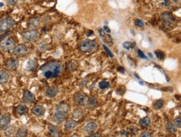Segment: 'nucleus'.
I'll list each match as a JSON object with an SVG mask.
<instances>
[{"label":"nucleus","mask_w":181,"mask_h":137,"mask_svg":"<svg viewBox=\"0 0 181 137\" xmlns=\"http://www.w3.org/2000/svg\"><path fill=\"white\" fill-rule=\"evenodd\" d=\"M61 64L56 61L49 62V63H47L46 64H44L41 67V71L43 73V75L46 79H51V78L58 77L61 73Z\"/></svg>","instance_id":"obj_1"},{"label":"nucleus","mask_w":181,"mask_h":137,"mask_svg":"<svg viewBox=\"0 0 181 137\" xmlns=\"http://www.w3.org/2000/svg\"><path fill=\"white\" fill-rule=\"evenodd\" d=\"M68 111H69V107L65 103L61 102V104H59L56 107V113L54 115V121L57 124L63 122L67 117Z\"/></svg>","instance_id":"obj_2"},{"label":"nucleus","mask_w":181,"mask_h":137,"mask_svg":"<svg viewBox=\"0 0 181 137\" xmlns=\"http://www.w3.org/2000/svg\"><path fill=\"white\" fill-rule=\"evenodd\" d=\"M79 48L82 53L88 54V53H92L96 50L97 44L94 40H86L81 43Z\"/></svg>","instance_id":"obj_3"},{"label":"nucleus","mask_w":181,"mask_h":137,"mask_svg":"<svg viewBox=\"0 0 181 137\" xmlns=\"http://www.w3.org/2000/svg\"><path fill=\"white\" fill-rule=\"evenodd\" d=\"M40 34L36 30V29H29L27 31L22 34V37H23V41H25L27 43H35V41H37L39 38Z\"/></svg>","instance_id":"obj_4"},{"label":"nucleus","mask_w":181,"mask_h":137,"mask_svg":"<svg viewBox=\"0 0 181 137\" xmlns=\"http://www.w3.org/2000/svg\"><path fill=\"white\" fill-rule=\"evenodd\" d=\"M0 48L4 52H10L15 48V41L11 37L4 38L0 42Z\"/></svg>","instance_id":"obj_5"},{"label":"nucleus","mask_w":181,"mask_h":137,"mask_svg":"<svg viewBox=\"0 0 181 137\" xmlns=\"http://www.w3.org/2000/svg\"><path fill=\"white\" fill-rule=\"evenodd\" d=\"M15 25V21L12 18H5L0 20V33H4L12 29Z\"/></svg>","instance_id":"obj_6"},{"label":"nucleus","mask_w":181,"mask_h":137,"mask_svg":"<svg viewBox=\"0 0 181 137\" xmlns=\"http://www.w3.org/2000/svg\"><path fill=\"white\" fill-rule=\"evenodd\" d=\"M28 51H29L28 47L25 44H21L17 45V46H15V48L13 50V54L15 56H17V57H22V56L25 55L28 53Z\"/></svg>","instance_id":"obj_7"},{"label":"nucleus","mask_w":181,"mask_h":137,"mask_svg":"<svg viewBox=\"0 0 181 137\" xmlns=\"http://www.w3.org/2000/svg\"><path fill=\"white\" fill-rule=\"evenodd\" d=\"M23 102L25 104H33L35 101V95L29 91H24L23 94Z\"/></svg>","instance_id":"obj_8"},{"label":"nucleus","mask_w":181,"mask_h":137,"mask_svg":"<svg viewBox=\"0 0 181 137\" xmlns=\"http://www.w3.org/2000/svg\"><path fill=\"white\" fill-rule=\"evenodd\" d=\"M98 31H99L100 36L102 37V40L104 41L106 44H108L109 46H112L113 45V39L112 38L111 36L108 34H107L103 29H100Z\"/></svg>","instance_id":"obj_9"},{"label":"nucleus","mask_w":181,"mask_h":137,"mask_svg":"<svg viewBox=\"0 0 181 137\" xmlns=\"http://www.w3.org/2000/svg\"><path fill=\"white\" fill-rule=\"evenodd\" d=\"M19 62L17 58H9V60L6 62V67L9 70H16L19 68Z\"/></svg>","instance_id":"obj_10"},{"label":"nucleus","mask_w":181,"mask_h":137,"mask_svg":"<svg viewBox=\"0 0 181 137\" xmlns=\"http://www.w3.org/2000/svg\"><path fill=\"white\" fill-rule=\"evenodd\" d=\"M11 122V118L9 115H1L0 116V130H5L8 126H9V124Z\"/></svg>","instance_id":"obj_11"},{"label":"nucleus","mask_w":181,"mask_h":137,"mask_svg":"<svg viewBox=\"0 0 181 137\" xmlns=\"http://www.w3.org/2000/svg\"><path fill=\"white\" fill-rule=\"evenodd\" d=\"M59 93V89L56 86H50L45 91V96L49 97V98H54Z\"/></svg>","instance_id":"obj_12"},{"label":"nucleus","mask_w":181,"mask_h":137,"mask_svg":"<svg viewBox=\"0 0 181 137\" xmlns=\"http://www.w3.org/2000/svg\"><path fill=\"white\" fill-rule=\"evenodd\" d=\"M74 101L77 105H84L86 102V95L82 93H76L74 96Z\"/></svg>","instance_id":"obj_13"},{"label":"nucleus","mask_w":181,"mask_h":137,"mask_svg":"<svg viewBox=\"0 0 181 137\" xmlns=\"http://www.w3.org/2000/svg\"><path fill=\"white\" fill-rule=\"evenodd\" d=\"M97 128V125L96 123L95 122H88L87 124H86L85 126H84V131L86 133V134L90 135V133H92L93 131H95Z\"/></svg>","instance_id":"obj_14"},{"label":"nucleus","mask_w":181,"mask_h":137,"mask_svg":"<svg viewBox=\"0 0 181 137\" xmlns=\"http://www.w3.org/2000/svg\"><path fill=\"white\" fill-rule=\"evenodd\" d=\"M37 66H38V63L36 61V59L31 58V59H29V61L27 62L24 68L28 71H33V70H35L37 68Z\"/></svg>","instance_id":"obj_15"},{"label":"nucleus","mask_w":181,"mask_h":137,"mask_svg":"<svg viewBox=\"0 0 181 137\" xmlns=\"http://www.w3.org/2000/svg\"><path fill=\"white\" fill-rule=\"evenodd\" d=\"M161 20L164 24H170V23H172L175 21V18L172 15L169 14V13H165L164 14L161 15Z\"/></svg>","instance_id":"obj_16"},{"label":"nucleus","mask_w":181,"mask_h":137,"mask_svg":"<svg viewBox=\"0 0 181 137\" xmlns=\"http://www.w3.org/2000/svg\"><path fill=\"white\" fill-rule=\"evenodd\" d=\"M44 112H45L44 108L40 105H35L32 110V113L36 116H42L44 114Z\"/></svg>","instance_id":"obj_17"},{"label":"nucleus","mask_w":181,"mask_h":137,"mask_svg":"<svg viewBox=\"0 0 181 137\" xmlns=\"http://www.w3.org/2000/svg\"><path fill=\"white\" fill-rule=\"evenodd\" d=\"M9 78H10V76L7 71L0 70V84L1 85L6 84L9 80Z\"/></svg>","instance_id":"obj_18"},{"label":"nucleus","mask_w":181,"mask_h":137,"mask_svg":"<svg viewBox=\"0 0 181 137\" xmlns=\"http://www.w3.org/2000/svg\"><path fill=\"white\" fill-rule=\"evenodd\" d=\"M29 111V109L27 107L26 105H18L16 109H15V112L18 115H25Z\"/></svg>","instance_id":"obj_19"},{"label":"nucleus","mask_w":181,"mask_h":137,"mask_svg":"<svg viewBox=\"0 0 181 137\" xmlns=\"http://www.w3.org/2000/svg\"><path fill=\"white\" fill-rule=\"evenodd\" d=\"M77 127V122L75 120H67L65 124V131H72Z\"/></svg>","instance_id":"obj_20"},{"label":"nucleus","mask_w":181,"mask_h":137,"mask_svg":"<svg viewBox=\"0 0 181 137\" xmlns=\"http://www.w3.org/2000/svg\"><path fill=\"white\" fill-rule=\"evenodd\" d=\"M96 105H97V99L95 97L90 96L86 103V107L89 109H93L96 107Z\"/></svg>","instance_id":"obj_21"},{"label":"nucleus","mask_w":181,"mask_h":137,"mask_svg":"<svg viewBox=\"0 0 181 137\" xmlns=\"http://www.w3.org/2000/svg\"><path fill=\"white\" fill-rule=\"evenodd\" d=\"M48 131L50 132V134L52 135V136H59L60 135V132H59L58 128L55 126H52V125H49L48 126Z\"/></svg>","instance_id":"obj_22"},{"label":"nucleus","mask_w":181,"mask_h":137,"mask_svg":"<svg viewBox=\"0 0 181 137\" xmlns=\"http://www.w3.org/2000/svg\"><path fill=\"white\" fill-rule=\"evenodd\" d=\"M28 133V130L25 126H22L16 132V136L17 137H24L27 135Z\"/></svg>","instance_id":"obj_23"},{"label":"nucleus","mask_w":181,"mask_h":137,"mask_svg":"<svg viewBox=\"0 0 181 137\" xmlns=\"http://www.w3.org/2000/svg\"><path fill=\"white\" fill-rule=\"evenodd\" d=\"M83 115V111L81 110V109H75L73 111V113H72V116H73L74 119L76 120H78V119H81Z\"/></svg>","instance_id":"obj_24"},{"label":"nucleus","mask_w":181,"mask_h":137,"mask_svg":"<svg viewBox=\"0 0 181 137\" xmlns=\"http://www.w3.org/2000/svg\"><path fill=\"white\" fill-rule=\"evenodd\" d=\"M139 123H140L141 126H143V127H149V125H150V119L148 117H144L143 119H141Z\"/></svg>","instance_id":"obj_25"},{"label":"nucleus","mask_w":181,"mask_h":137,"mask_svg":"<svg viewBox=\"0 0 181 137\" xmlns=\"http://www.w3.org/2000/svg\"><path fill=\"white\" fill-rule=\"evenodd\" d=\"M166 129H167V131H168L171 132V133H173V132H175V131H176L175 126V124L172 122H167L166 123Z\"/></svg>","instance_id":"obj_26"},{"label":"nucleus","mask_w":181,"mask_h":137,"mask_svg":"<svg viewBox=\"0 0 181 137\" xmlns=\"http://www.w3.org/2000/svg\"><path fill=\"white\" fill-rule=\"evenodd\" d=\"M5 131V135H8V136H10L12 135L15 133V127L14 126H8L7 128L4 130Z\"/></svg>","instance_id":"obj_27"},{"label":"nucleus","mask_w":181,"mask_h":137,"mask_svg":"<svg viewBox=\"0 0 181 137\" xmlns=\"http://www.w3.org/2000/svg\"><path fill=\"white\" fill-rule=\"evenodd\" d=\"M40 25V20L38 18H33L29 22V26L30 28H36Z\"/></svg>","instance_id":"obj_28"},{"label":"nucleus","mask_w":181,"mask_h":137,"mask_svg":"<svg viewBox=\"0 0 181 137\" xmlns=\"http://www.w3.org/2000/svg\"><path fill=\"white\" fill-rule=\"evenodd\" d=\"M110 86V84H109V82L106 81V80H102L99 83V88L101 90H106V89H107Z\"/></svg>","instance_id":"obj_29"},{"label":"nucleus","mask_w":181,"mask_h":137,"mask_svg":"<svg viewBox=\"0 0 181 137\" xmlns=\"http://www.w3.org/2000/svg\"><path fill=\"white\" fill-rule=\"evenodd\" d=\"M163 106H164V101H163V99H158V100H157L155 102L154 107L156 109H161Z\"/></svg>","instance_id":"obj_30"},{"label":"nucleus","mask_w":181,"mask_h":137,"mask_svg":"<svg viewBox=\"0 0 181 137\" xmlns=\"http://www.w3.org/2000/svg\"><path fill=\"white\" fill-rule=\"evenodd\" d=\"M135 43H133V44H131V43H128V42H126V43H124L123 44V48L124 49H127V50H128V49H130V48H132V47H133V45H135Z\"/></svg>","instance_id":"obj_31"},{"label":"nucleus","mask_w":181,"mask_h":137,"mask_svg":"<svg viewBox=\"0 0 181 137\" xmlns=\"http://www.w3.org/2000/svg\"><path fill=\"white\" fill-rule=\"evenodd\" d=\"M68 68H69V70H70V71H74V70L76 69V63H74V62H70V64H69V66H68Z\"/></svg>","instance_id":"obj_32"},{"label":"nucleus","mask_w":181,"mask_h":137,"mask_svg":"<svg viewBox=\"0 0 181 137\" xmlns=\"http://www.w3.org/2000/svg\"><path fill=\"white\" fill-rule=\"evenodd\" d=\"M6 3L9 6H14L18 3V0H5Z\"/></svg>","instance_id":"obj_33"},{"label":"nucleus","mask_w":181,"mask_h":137,"mask_svg":"<svg viewBox=\"0 0 181 137\" xmlns=\"http://www.w3.org/2000/svg\"><path fill=\"white\" fill-rule=\"evenodd\" d=\"M155 54H156V56H157L158 58H161V59L164 58V54L163 52H161V51H156V52H155Z\"/></svg>","instance_id":"obj_34"},{"label":"nucleus","mask_w":181,"mask_h":137,"mask_svg":"<svg viewBox=\"0 0 181 137\" xmlns=\"http://www.w3.org/2000/svg\"><path fill=\"white\" fill-rule=\"evenodd\" d=\"M135 24L137 25V26L138 27H143L144 26V23H143V22L142 20H140V19H136V20L134 21Z\"/></svg>","instance_id":"obj_35"},{"label":"nucleus","mask_w":181,"mask_h":137,"mask_svg":"<svg viewBox=\"0 0 181 137\" xmlns=\"http://www.w3.org/2000/svg\"><path fill=\"white\" fill-rule=\"evenodd\" d=\"M102 46H103V49H104V50H106V52L107 53V54L109 56H110V57H113V54H112V52L111 51H110V50H109V49H108L107 47L106 46L105 44H104V45H102Z\"/></svg>","instance_id":"obj_36"},{"label":"nucleus","mask_w":181,"mask_h":137,"mask_svg":"<svg viewBox=\"0 0 181 137\" xmlns=\"http://www.w3.org/2000/svg\"><path fill=\"white\" fill-rule=\"evenodd\" d=\"M175 124H176V126H178L179 128H181V117H178V118H176Z\"/></svg>","instance_id":"obj_37"},{"label":"nucleus","mask_w":181,"mask_h":137,"mask_svg":"<svg viewBox=\"0 0 181 137\" xmlns=\"http://www.w3.org/2000/svg\"><path fill=\"white\" fill-rule=\"evenodd\" d=\"M153 134H152V132H150V131H146V132H144L143 134H142V136L143 137H150V136H152Z\"/></svg>","instance_id":"obj_38"},{"label":"nucleus","mask_w":181,"mask_h":137,"mask_svg":"<svg viewBox=\"0 0 181 137\" xmlns=\"http://www.w3.org/2000/svg\"><path fill=\"white\" fill-rule=\"evenodd\" d=\"M137 52H138V55H139V57H140V58H146V56H145V55H144V54H143V53L142 52L141 50H138Z\"/></svg>","instance_id":"obj_39"},{"label":"nucleus","mask_w":181,"mask_h":137,"mask_svg":"<svg viewBox=\"0 0 181 137\" xmlns=\"http://www.w3.org/2000/svg\"><path fill=\"white\" fill-rule=\"evenodd\" d=\"M124 91H125V89H124V88L123 89V91H122V88H120L119 90H117V94H118V95H123Z\"/></svg>","instance_id":"obj_40"},{"label":"nucleus","mask_w":181,"mask_h":137,"mask_svg":"<svg viewBox=\"0 0 181 137\" xmlns=\"http://www.w3.org/2000/svg\"><path fill=\"white\" fill-rule=\"evenodd\" d=\"M103 30L105 31L106 33H110L111 32V30H110V29L108 28V27L107 26H104V28H103Z\"/></svg>","instance_id":"obj_41"},{"label":"nucleus","mask_w":181,"mask_h":137,"mask_svg":"<svg viewBox=\"0 0 181 137\" xmlns=\"http://www.w3.org/2000/svg\"><path fill=\"white\" fill-rule=\"evenodd\" d=\"M90 136H91V137H94V136L100 137V136H101V135H100V134H92V135H90Z\"/></svg>","instance_id":"obj_42"},{"label":"nucleus","mask_w":181,"mask_h":137,"mask_svg":"<svg viewBox=\"0 0 181 137\" xmlns=\"http://www.w3.org/2000/svg\"><path fill=\"white\" fill-rule=\"evenodd\" d=\"M86 35H87V36H90V35H93V32H92V31H88L87 32V34H86Z\"/></svg>","instance_id":"obj_43"},{"label":"nucleus","mask_w":181,"mask_h":137,"mask_svg":"<svg viewBox=\"0 0 181 137\" xmlns=\"http://www.w3.org/2000/svg\"><path fill=\"white\" fill-rule=\"evenodd\" d=\"M117 70H118V71H121V72H124V69H123V68L119 67L117 69Z\"/></svg>","instance_id":"obj_44"},{"label":"nucleus","mask_w":181,"mask_h":137,"mask_svg":"<svg viewBox=\"0 0 181 137\" xmlns=\"http://www.w3.org/2000/svg\"><path fill=\"white\" fill-rule=\"evenodd\" d=\"M23 1H25V0H23Z\"/></svg>","instance_id":"obj_45"}]
</instances>
